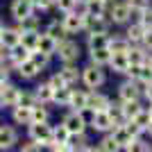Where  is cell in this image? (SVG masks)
I'll return each instance as SVG.
<instances>
[{
    "label": "cell",
    "instance_id": "44",
    "mask_svg": "<svg viewBox=\"0 0 152 152\" xmlns=\"http://www.w3.org/2000/svg\"><path fill=\"white\" fill-rule=\"evenodd\" d=\"M132 121L136 123V125H139L141 129H145V127H148V123H150V111H148V107H143V109L139 111V114H136V116L132 118Z\"/></svg>",
    "mask_w": 152,
    "mask_h": 152
},
{
    "label": "cell",
    "instance_id": "47",
    "mask_svg": "<svg viewBox=\"0 0 152 152\" xmlns=\"http://www.w3.org/2000/svg\"><path fill=\"white\" fill-rule=\"evenodd\" d=\"M123 125H125V129H127V132H129V136H132V139H139L141 134H143V129H141V127L136 125V123H134V121H125V123H123Z\"/></svg>",
    "mask_w": 152,
    "mask_h": 152
},
{
    "label": "cell",
    "instance_id": "2",
    "mask_svg": "<svg viewBox=\"0 0 152 152\" xmlns=\"http://www.w3.org/2000/svg\"><path fill=\"white\" fill-rule=\"evenodd\" d=\"M107 82V73L102 66H95V64H86L82 66V77H80V84L86 86V89H100L102 84Z\"/></svg>",
    "mask_w": 152,
    "mask_h": 152
},
{
    "label": "cell",
    "instance_id": "28",
    "mask_svg": "<svg viewBox=\"0 0 152 152\" xmlns=\"http://www.w3.org/2000/svg\"><path fill=\"white\" fill-rule=\"evenodd\" d=\"M107 2L104 0H86L84 2V14H91V16H107Z\"/></svg>",
    "mask_w": 152,
    "mask_h": 152
},
{
    "label": "cell",
    "instance_id": "34",
    "mask_svg": "<svg viewBox=\"0 0 152 152\" xmlns=\"http://www.w3.org/2000/svg\"><path fill=\"white\" fill-rule=\"evenodd\" d=\"M43 121H50V107L39 102L32 107V123H43Z\"/></svg>",
    "mask_w": 152,
    "mask_h": 152
},
{
    "label": "cell",
    "instance_id": "58",
    "mask_svg": "<svg viewBox=\"0 0 152 152\" xmlns=\"http://www.w3.org/2000/svg\"><path fill=\"white\" fill-rule=\"evenodd\" d=\"M104 2H107V5H109V2H114V0H104Z\"/></svg>",
    "mask_w": 152,
    "mask_h": 152
},
{
    "label": "cell",
    "instance_id": "30",
    "mask_svg": "<svg viewBox=\"0 0 152 152\" xmlns=\"http://www.w3.org/2000/svg\"><path fill=\"white\" fill-rule=\"evenodd\" d=\"M95 150H100V152H118V150H121V145H118L116 139L107 132V134H102L100 141L95 143Z\"/></svg>",
    "mask_w": 152,
    "mask_h": 152
},
{
    "label": "cell",
    "instance_id": "26",
    "mask_svg": "<svg viewBox=\"0 0 152 152\" xmlns=\"http://www.w3.org/2000/svg\"><path fill=\"white\" fill-rule=\"evenodd\" d=\"M68 100H70V86H59L52 91L50 104L52 107H68Z\"/></svg>",
    "mask_w": 152,
    "mask_h": 152
},
{
    "label": "cell",
    "instance_id": "49",
    "mask_svg": "<svg viewBox=\"0 0 152 152\" xmlns=\"http://www.w3.org/2000/svg\"><path fill=\"white\" fill-rule=\"evenodd\" d=\"M141 66H143V64H129V66H127V70H125V77H127V80H139Z\"/></svg>",
    "mask_w": 152,
    "mask_h": 152
},
{
    "label": "cell",
    "instance_id": "27",
    "mask_svg": "<svg viewBox=\"0 0 152 152\" xmlns=\"http://www.w3.org/2000/svg\"><path fill=\"white\" fill-rule=\"evenodd\" d=\"M129 41H127V37L125 34H109V43H107V48H109V52H127V48H129Z\"/></svg>",
    "mask_w": 152,
    "mask_h": 152
},
{
    "label": "cell",
    "instance_id": "43",
    "mask_svg": "<svg viewBox=\"0 0 152 152\" xmlns=\"http://www.w3.org/2000/svg\"><path fill=\"white\" fill-rule=\"evenodd\" d=\"M139 23H141L143 27H145V30H152V2L145 7V9H143V12H141Z\"/></svg>",
    "mask_w": 152,
    "mask_h": 152
},
{
    "label": "cell",
    "instance_id": "35",
    "mask_svg": "<svg viewBox=\"0 0 152 152\" xmlns=\"http://www.w3.org/2000/svg\"><path fill=\"white\" fill-rule=\"evenodd\" d=\"M30 59L37 64L41 70H45L48 66H50V61H52L55 57H52V55H48V52H41V50H37V48H34V50L30 52Z\"/></svg>",
    "mask_w": 152,
    "mask_h": 152
},
{
    "label": "cell",
    "instance_id": "12",
    "mask_svg": "<svg viewBox=\"0 0 152 152\" xmlns=\"http://www.w3.org/2000/svg\"><path fill=\"white\" fill-rule=\"evenodd\" d=\"M18 95H20V89H18V84H14L12 80H7V82L0 86V100H2V107L5 109L14 107V104L18 102Z\"/></svg>",
    "mask_w": 152,
    "mask_h": 152
},
{
    "label": "cell",
    "instance_id": "23",
    "mask_svg": "<svg viewBox=\"0 0 152 152\" xmlns=\"http://www.w3.org/2000/svg\"><path fill=\"white\" fill-rule=\"evenodd\" d=\"M34 95H37L39 102H43V104H50V98H52V86L48 84V80H41V82L34 84Z\"/></svg>",
    "mask_w": 152,
    "mask_h": 152
},
{
    "label": "cell",
    "instance_id": "6",
    "mask_svg": "<svg viewBox=\"0 0 152 152\" xmlns=\"http://www.w3.org/2000/svg\"><path fill=\"white\" fill-rule=\"evenodd\" d=\"M59 20H61L64 30L68 32V37H75V34H84V14H80V12L59 14Z\"/></svg>",
    "mask_w": 152,
    "mask_h": 152
},
{
    "label": "cell",
    "instance_id": "11",
    "mask_svg": "<svg viewBox=\"0 0 152 152\" xmlns=\"http://www.w3.org/2000/svg\"><path fill=\"white\" fill-rule=\"evenodd\" d=\"M114 127L116 125H114V121H111V116H109L107 111H95L91 123H89V129H93V132H98V134H107V132H111Z\"/></svg>",
    "mask_w": 152,
    "mask_h": 152
},
{
    "label": "cell",
    "instance_id": "59",
    "mask_svg": "<svg viewBox=\"0 0 152 152\" xmlns=\"http://www.w3.org/2000/svg\"><path fill=\"white\" fill-rule=\"evenodd\" d=\"M32 2H34V5H37V2H39V0H32Z\"/></svg>",
    "mask_w": 152,
    "mask_h": 152
},
{
    "label": "cell",
    "instance_id": "7",
    "mask_svg": "<svg viewBox=\"0 0 152 152\" xmlns=\"http://www.w3.org/2000/svg\"><path fill=\"white\" fill-rule=\"evenodd\" d=\"M14 73H16V77H18V80H23V82H34V80H39V77H41V73H43V70H41L37 64L27 57L25 61H20V64H16V66H14Z\"/></svg>",
    "mask_w": 152,
    "mask_h": 152
},
{
    "label": "cell",
    "instance_id": "24",
    "mask_svg": "<svg viewBox=\"0 0 152 152\" xmlns=\"http://www.w3.org/2000/svg\"><path fill=\"white\" fill-rule=\"evenodd\" d=\"M125 55H127V59H129V64H145V59H148V50L141 43H132L127 48Z\"/></svg>",
    "mask_w": 152,
    "mask_h": 152
},
{
    "label": "cell",
    "instance_id": "25",
    "mask_svg": "<svg viewBox=\"0 0 152 152\" xmlns=\"http://www.w3.org/2000/svg\"><path fill=\"white\" fill-rule=\"evenodd\" d=\"M109 57H111L109 48H93V50H89V61L95 64V66H102V68H107Z\"/></svg>",
    "mask_w": 152,
    "mask_h": 152
},
{
    "label": "cell",
    "instance_id": "5",
    "mask_svg": "<svg viewBox=\"0 0 152 152\" xmlns=\"http://www.w3.org/2000/svg\"><path fill=\"white\" fill-rule=\"evenodd\" d=\"M107 18L111 20V25H127L129 23V5L125 0H114L107 7Z\"/></svg>",
    "mask_w": 152,
    "mask_h": 152
},
{
    "label": "cell",
    "instance_id": "4",
    "mask_svg": "<svg viewBox=\"0 0 152 152\" xmlns=\"http://www.w3.org/2000/svg\"><path fill=\"white\" fill-rule=\"evenodd\" d=\"M20 134L14 123H2L0 125V152H9L14 148H18Z\"/></svg>",
    "mask_w": 152,
    "mask_h": 152
},
{
    "label": "cell",
    "instance_id": "22",
    "mask_svg": "<svg viewBox=\"0 0 152 152\" xmlns=\"http://www.w3.org/2000/svg\"><path fill=\"white\" fill-rule=\"evenodd\" d=\"M143 34H145V27L141 25L139 20H132L127 23V30H125V37L129 43H141L143 41Z\"/></svg>",
    "mask_w": 152,
    "mask_h": 152
},
{
    "label": "cell",
    "instance_id": "19",
    "mask_svg": "<svg viewBox=\"0 0 152 152\" xmlns=\"http://www.w3.org/2000/svg\"><path fill=\"white\" fill-rule=\"evenodd\" d=\"M18 41H20V30L16 27V23H14V25H5L0 30V43L5 45V48H12V45H16Z\"/></svg>",
    "mask_w": 152,
    "mask_h": 152
},
{
    "label": "cell",
    "instance_id": "17",
    "mask_svg": "<svg viewBox=\"0 0 152 152\" xmlns=\"http://www.w3.org/2000/svg\"><path fill=\"white\" fill-rule=\"evenodd\" d=\"M141 98V91L136 86L134 80H125V82L118 84V100L125 102V100H139Z\"/></svg>",
    "mask_w": 152,
    "mask_h": 152
},
{
    "label": "cell",
    "instance_id": "40",
    "mask_svg": "<svg viewBox=\"0 0 152 152\" xmlns=\"http://www.w3.org/2000/svg\"><path fill=\"white\" fill-rule=\"evenodd\" d=\"M16 104H27V107H34V104H39L37 95H34V91L32 89H20V95H18V102Z\"/></svg>",
    "mask_w": 152,
    "mask_h": 152
},
{
    "label": "cell",
    "instance_id": "38",
    "mask_svg": "<svg viewBox=\"0 0 152 152\" xmlns=\"http://www.w3.org/2000/svg\"><path fill=\"white\" fill-rule=\"evenodd\" d=\"M109 134H111V136L116 139V143L121 145V150H123V145H125L127 141H132V136H129V132L125 129V125H116V127H114V129H111Z\"/></svg>",
    "mask_w": 152,
    "mask_h": 152
},
{
    "label": "cell",
    "instance_id": "41",
    "mask_svg": "<svg viewBox=\"0 0 152 152\" xmlns=\"http://www.w3.org/2000/svg\"><path fill=\"white\" fill-rule=\"evenodd\" d=\"M77 2H80V0H57V2H55V12H57V14L75 12V9H77Z\"/></svg>",
    "mask_w": 152,
    "mask_h": 152
},
{
    "label": "cell",
    "instance_id": "8",
    "mask_svg": "<svg viewBox=\"0 0 152 152\" xmlns=\"http://www.w3.org/2000/svg\"><path fill=\"white\" fill-rule=\"evenodd\" d=\"M32 14H34V2L32 0H12L9 2V16H12L14 23L25 20Z\"/></svg>",
    "mask_w": 152,
    "mask_h": 152
},
{
    "label": "cell",
    "instance_id": "54",
    "mask_svg": "<svg viewBox=\"0 0 152 152\" xmlns=\"http://www.w3.org/2000/svg\"><path fill=\"white\" fill-rule=\"evenodd\" d=\"M143 132H145L148 136H150V139H152V118H150V123H148V127H145V129H143Z\"/></svg>",
    "mask_w": 152,
    "mask_h": 152
},
{
    "label": "cell",
    "instance_id": "45",
    "mask_svg": "<svg viewBox=\"0 0 152 152\" xmlns=\"http://www.w3.org/2000/svg\"><path fill=\"white\" fill-rule=\"evenodd\" d=\"M55 2H57V0H39L37 5H34V12H37V14L55 12Z\"/></svg>",
    "mask_w": 152,
    "mask_h": 152
},
{
    "label": "cell",
    "instance_id": "13",
    "mask_svg": "<svg viewBox=\"0 0 152 152\" xmlns=\"http://www.w3.org/2000/svg\"><path fill=\"white\" fill-rule=\"evenodd\" d=\"M57 73L64 77V82L68 86H75V84H80V77H82V66H77V61L75 64H59Z\"/></svg>",
    "mask_w": 152,
    "mask_h": 152
},
{
    "label": "cell",
    "instance_id": "14",
    "mask_svg": "<svg viewBox=\"0 0 152 152\" xmlns=\"http://www.w3.org/2000/svg\"><path fill=\"white\" fill-rule=\"evenodd\" d=\"M9 116H12L14 125H30L32 123V107H27V104H14V107H9Z\"/></svg>",
    "mask_w": 152,
    "mask_h": 152
},
{
    "label": "cell",
    "instance_id": "51",
    "mask_svg": "<svg viewBox=\"0 0 152 152\" xmlns=\"http://www.w3.org/2000/svg\"><path fill=\"white\" fill-rule=\"evenodd\" d=\"M141 45L145 48L148 52H152V30H145V34H143V41H141Z\"/></svg>",
    "mask_w": 152,
    "mask_h": 152
},
{
    "label": "cell",
    "instance_id": "18",
    "mask_svg": "<svg viewBox=\"0 0 152 152\" xmlns=\"http://www.w3.org/2000/svg\"><path fill=\"white\" fill-rule=\"evenodd\" d=\"M127 66H129V59H127L125 52H111V57H109V64L107 68L114 73V75H125Z\"/></svg>",
    "mask_w": 152,
    "mask_h": 152
},
{
    "label": "cell",
    "instance_id": "55",
    "mask_svg": "<svg viewBox=\"0 0 152 152\" xmlns=\"http://www.w3.org/2000/svg\"><path fill=\"white\" fill-rule=\"evenodd\" d=\"M145 64H148V66L152 68V52H148V59H145Z\"/></svg>",
    "mask_w": 152,
    "mask_h": 152
},
{
    "label": "cell",
    "instance_id": "36",
    "mask_svg": "<svg viewBox=\"0 0 152 152\" xmlns=\"http://www.w3.org/2000/svg\"><path fill=\"white\" fill-rule=\"evenodd\" d=\"M107 114L111 116V121H114V125H123L125 123V116H123V107H121V100H111V104L107 107Z\"/></svg>",
    "mask_w": 152,
    "mask_h": 152
},
{
    "label": "cell",
    "instance_id": "9",
    "mask_svg": "<svg viewBox=\"0 0 152 152\" xmlns=\"http://www.w3.org/2000/svg\"><path fill=\"white\" fill-rule=\"evenodd\" d=\"M111 30V20L107 16H91V14H84V34H93V32H102V34H109Z\"/></svg>",
    "mask_w": 152,
    "mask_h": 152
},
{
    "label": "cell",
    "instance_id": "31",
    "mask_svg": "<svg viewBox=\"0 0 152 152\" xmlns=\"http://www.w3.org/2000/svg\"><path fill=\"white\" fill-rule=\"evenodd\" d=\"M107 43H109V34H102V32L86 34V50H93V48H107Z\"/></svg>",
    "mask_w": 152,
    "mask_h": 152
},
{
    "label": "cell",
    "instance_id": "48",
    "mask_svg": "<svg viewBox=\"0 0 152 152\" xmlns=\"http://www.w3.org/2000/svg\"><path fill=\"white\" fill-rule=\"evenodd\" d=\"M139 82H143L145 86H148V84L152 82V68L148 66V64H143V66H141V73H139Z\"/></svg>",
    "mask_w": 152,
    "mask_h": 152
},
{
    "label": "cell",
    "instance_id": "56",
    "mask_svg": "<svg viewBox=\"0 0 152 152\" xmlns=\"http://www.w3.org/2000/svg\"><path fill=\"white\" fill-rule=\"evenodd\" d=\"M145 107H148V111H150V118H152V102H148Z\"/></svg>",
    "mask_w": 152,
    "mask_h": 152
},
{
    "label": "cell",
    "instance_id": "50",
    "mask_svg": "<svg viewBox=\"0 0 152 152\" xmlns=\"http://www.w3.org/2000/svg\"><path fill=\"white\" fill-rule=\"evenodd\" d=\"M77 111H80V116L84 118V123H86V125L91 123V118H93V114H95V111L89 107V104H86V107H82V109H77Z\"/></svg>",
    "mask_w": 152,
    "mask_h": 152
},
{
    "label": "cell",
    "instance_id": "1",
    "mask_svg": "<svg viewBox=\"0 0 152 152\" xmlns=\"http://www.w3.org/2000/svg\"><path fill=\"white\" fill-rule=\"evenodd\" d=\"M82 57V43L75 41L73 37H66L64 41L57 43V50H55V59L59 64H75Z\"/></svg>",
    "mask_w": 152,
    "mask_h": 152
},
{
    "label": "cell",
    "instance_id": "53",
    "mask_svg": "<svg viewBox=\"0 0 152 152\" xmlns=\"http://www.w3.org/2000/svg\"><path fill=\"white\" fill-rule=\"evenodd\" d=\"M141 98H145V100H148V102H152V82H150V84H148L145 89H143V95H141Z\"/></svg>",
    "mask_w": 152,
    "mask_h": 152
},
{
    "label": "cell",
    "instance_id": "21",
    "mask_svg": "<svg viewBox=\"0 0 152 152\" xmlns=\"http://www.w3.org/2000/svg\"><path fill=\"white\" fill-rule=\"evenodd\" d=\"M41 32H45V34H48V37H52L55 39V41H64V39L68 37V32L64 30V25H61V20L59 18H55V20H50V23H45L43 27H41Z\"/></svg>",
    "mask_w": 152,
    "mask_h": 152
},
{
    "label": "cell",
    "instance_id": "3",
    "mask_svg": "<svg viewBox=\"0 0 152 152\" xmlns=\"http://www.w3.org/2000/svg\"><path fill=\"white\" fill-rule=\"evenodd\" d=\"M25 127H27V139H34L43 148H48V143L52 141V123L50 121L30 123V125H25Z\"/></svg>",
    "mask_w": 152,
    "mask_h": 152
},
{
    "label": "cell",
    "instance_id": "10",
    "mask_svg": "<svg viewBox=\"0 0 152 152\" xmlns=\"http://www.w3.org/2000/svg\"><path fill=\"white\" fill-rule=\"evenodd\" d=\"M61 125L68 129V134H80V132H86V129H89V125L84 123V118L75 109H68V111L61 116Z\"/></svg>",
    "mask_w": 152,
    "mask_h": 152
},
{
    "label": "cell",
    "instance_id": "20",
    "mask_svg": "<svg viewBox=\"0 0 152 152\" xmlns=\"http://www.w3.org/2000/svg\"><path fill=\"white\" fill-rule=\"evenodd\" d=\"M30 57V50H27L25 45L20 43H16V45H12V48H9V52H7V64H9V66H16V64H20V61H25V59Z\"/></svg>",
    "mask_w": 152,
    "mask_h": 152
},
{
    "label": "cell",
    "instance_id": "16",
    "mask_svg": "<svg viewBox=\"0 0 152 152\" xmlns=\"http://www.w3.org/2000/svg\"><path fill=\"white\" fill-rule=\"evenodd\" d=\"M86 102H89V89L84 86V89H80V86H70V100H68V109H82L86 107Z\"/></svg>",
    "mask_w": 152,
    "mask_h": 152
},
{
    "label": "cell",
    "instance_id": "39",
    "mask_svg": "<svg viewBox=\"0 0 152 152\" xmlns=\"http://www.w3.org/2000/svg\"><path fill=\"white\" fill-rule=\"evenodd\" d=\"M66 139H68V129L61 125V121L57 123V125H52V141L50 143H66Z\"/></svg>",
    "mask_w": 152,
    "mask_h": 152
},
{
    "label": "cell",
    "instance_id": "52",
    "mask_svg": "<svg viewBox=\"0 0 152 152\" xmlns=\"http://www.w3.org/2000/svg\"><path fill=\"white\" fill-rule=\"evenodd\" d=\"M129 7H136V9H145L148 5H150V0H125Z\"/></svg>",
    "mask_w": 152,
    "mask_h": 152
},
{
    "label": "cell",
    "instance_id": "60",
    "mask_svg": "<svg viewBox=\"0 0 152 152\" xmlns=\"http://www.w3.org/2000/svg\"><path fill=\"white\" fill-rule=\"evenodd\" d=\"M80 2H86V0H80Z\"/></svg>",
    "mask_w": 152,
    "mask_h": 152
},
{
    "label": "cell",
    "instance_id": "57",
    "mask_svg": "<svg viewBox=\"0 0 152 152\" xmlns=\"http://www.w3.org/2000/svg\"><path fill=\"white\" fill-rule=\"evenodd\" d=\"M2 27H5V20H2V18H0V30H2Z\"/></svg>",
    "mask_w": 152,
    "mask_h": 152
},
{
    "label": "cell",
    "instance_id": "37",
    "mask_svg": "<svg viewBox=\"0 0 152 152\" xmlns=\"http://www.w3.org/2000/svg\"><path fill=\"white\" fill-rule=\"evenodd\" d=\"M16 27H18L20 32H23V30H34V32H39V30H41V16H37V12H34L32 16H27L25 20L16 23Z\"/></svg>",
    "mask_w": 152,
    "mask_h": 152
},
{
    "label": "cell",
    "instance_id": "32",
    "mask_svg": "<svg viewBox=\"0 0 152 152\" xmlns=\"http://www.w3.org/2000/svg\"><path fill=\"white\" fill-rule=\"evenodd\" d=\"M37 50H41V52H48V55H52V57H55V50H57V41H55L52 37H48L45 32H41V34H39Z\"/></svg>",
    "mask_w": 152,
    "mask_h": 152
},
{
    "label": "cell",
    "instance_id": "42",
    "mask_svg": "<svg viewBox=\"0 0 152 152\" xmlns=\"http://www.w3.org/2000/svg\"><path fill=\"white\" fill-rule=\"evenodd\" d=\"M18 150H20V152H41V150H45V148L41 145L39 141H34V139H27L25 143H20V145H18Z\"/></svg>",
    "mask_w": 152,
    "mask_h": 152
},
{
    "label": "cell",
    "instance_id": "46",
    "mask_svg": "<svg viewBox=\"0 0 152 152\" xmlns=\"http://www.w3.org/2000/svg\"><path fill=\"white\" fill-rule=\"evenodd\" d=\"M48 84H50V86H52V91H55V89H59V86H68V84L64 82V77L59 75L57 70H55V73H50V75H48Z\"/></svg>",
    "mask_w": 152,
    "mask_h": 152
},
{
    "label": "cell",
    "instance_id": "33",
    "mask_svg": "<svg viewBox=\"0 0 152 152\" xmlns=\"http://www.w3.org/2000/svg\"><path fill=\"white\" fill-rule=\"evenodd\" d=\"M39 34H41V30L39 32H34V30H23L20 32V43L25 45L27 50H34V48H37V43H39Z\"/></svg>",
    "mask_w": 152,
    "mask_h": 152
},
{
    "label": "cell",
    "instance_id": "15",
    "mask_svg": "<svg viewBox=\"0 0 152 152\" xmlns=\"http://www.w3.org/2000/svg\"><path fill=\"white\" fill-rule=\"evenodd\" d=\"M93 111H107V107L111 104V98L107 93H102L98 89H89V102H86Z\"/></svg>",
    "mask_w": 152,
    "mask_h": 152
},
{
    "label": "cell",
    "instance_id": "29",
    "mask_svg": "<svg viewBox=\"0 0 152 152\" xmlns=\"http://www.w3.org/2000/svg\"><path fill=\"white\" fill-rule=\"evenodd\" d=\"M121 107H123V116H125V121H132V118L139 114L145 104H143L141 98H139V100H125V102H121Z\"/></svg>",
    "mask_w": 152,
    "mask_h": 152
}]
</instances>
